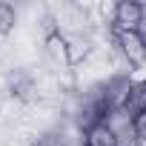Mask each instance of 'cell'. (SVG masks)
I'll return each mask as SVG.
<instances>
[{
	"instance_id": "cell-1",
	"label": "cell",
	"mask_w": 146,
	"mask_h": 146,
	"mask_svg": "<svg viewBox=\"0 0 146 146\" xmlns=\"http://www.w3.org/2000/svg\"><path fill=\"white\" fill-rule=\"evenodd\" d=\"M112 43H115V52L126 60L129 72L146 66V37L140 32H112Z\"/></svg>"
},
{
	"instance_id": "cell-3",
	"label": "cell",
	"mask_w": 146,
	"mask_h": 146,
	"mask_svg": "<svg viewBox=\"0 0 146 146\" xmlns=\"http://www.w3.org/2000/svg\"><path fill=\"white\" fill-rule=\"evenodd\" d=\"M86 146H117V140H115L112 129L100 120V123H95V126L86 132Z\"/></svg>"
},
{
	"instance_id": "cell-4",
	"label": "cell",
	"mask_w": 146,
	"mask_h": 146,
	"mask_svg": "<svg viewBox=\"0 0 146 146\" xmlns=\"http://www.w3.org/2000/svg\"><path fill=\"white\" fill-rule=\"evenodd\" d=\"M17 26V9L12 3H0V37L12 35Z\"/></svg>"
},
{
	"instance_id": "cell-2",
	"label": "cell",
	"mask_w": 146,
	"mask_h": 146,
	"mask_svg": "<svg viewBox=\"0 0 146 146\" xmlns=\"http://www.w3.org/2000/svg\"><path fill=\"white\" fill-rule=\"evenodd\" d=\"M6 89H9L12 98H17V100H23V103L37 100V80L32 78V72H26V69H15V72H9Z\"/></svg>"
}]
</instances>
